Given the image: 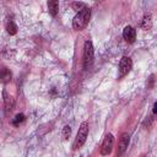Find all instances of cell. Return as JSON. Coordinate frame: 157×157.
Returning a JSON list of instances; mask_svg holds the SVG:
<instances>
[{"label":"cell","mask_w":157,"mask_h":157,"mask_svg":"<svg viewBox=\"0 0 157 157\" xmlns=\"http://www.w3.org/2000/svg\"><path fill=\"white\" fill-rule=\"evenodd\" d=\"M152 83H153V76L150 77V83L147 85V87H152Z\"/></svg>","instance_id":"2e32d148"},{"label":"cell","mask_w":157,"mask_h":157,"mask_svg":"<svg viewBox=\"0 0 157 157\" xmlns=\"http://www.w3.org/2000/svg\"><path fill=\"white\" fill-rule=\"evenodd\" d=\"M25 120V114H17L13 119H12V124L15 125V126H17V125H20V123H22Z\"/></svg>","instance_id":"5bb4252c"},{"label":"cell","mask_w":157,"mask_h":157,"mask_svg":"<svg viewBox=\"0 0 157 157\" xmlns=\"http://www.w3.org/2000/svg\"><path fill=\"white\" fill-rule=\"evenodd\" d=\"M6 31H7V33H9L10 36L16 34V32H17V26H16V23H15L13 21H7V23H6Z\"/></svg>","instance_id":"7c38bea8"},{"label":"cell","mask_w":157,"mask_h":157,"mask_svg":"<svg viewBox=\"0 0 157 157\" xmlns=\"http://www.w3.org/2000/svg\"><path fill=\"white\" fill-rule=\"evenodd\" d=\"M128 145H129V134L124 132L120 139H119V144H118V155H123L124 151L128 148Z\"/></svg>","instance_id":"52a82bcc"},{"label":"cell","mask_w":157,"mask_h":157,"mask_svg":"<svg viewBox=\"0 0 157 157\" xmlns=\"http://www.w3.org/2000/svg\"><path fill=\"white\" fill-rule=\"evenodd\" d=\"M123 37L128 43H134L135 38H136V31L134 29V27L131 26H126L123 29Z\"/></svg>","instance_id":"8992f818"},{"label":"cell","mask_w":157,"mask_h":157,"mask_svg":"<svg viewBox=\"0 0 157 157\" xmlns=\"http://www.w3.org/2000/svg\"><path fill=\"white\" fill-rule=\"evenodd\" d=\"M4 103H5V108L6 110H11L13 107V98L11 96H7V93L4 91Z\"/></svg>","instance_id":"9c48e42d"},{"label":"cell","mask_w":157,"mask_h":157,"mask_svg":"<svg viewBox=\"0 0 157 157\" xmlns=\"http://www.w3.org/2000/svg\"><path fill=\"white\" fill-rule=\"evenodd\" d=\"M71 7L76 11V12H81L82 10H85L87 6H86V4L85 2H77V1H75V2H72L71 4Z\"/></svg>","instance_id":"4fadbf2b"},{"label":"cell","mask_w":157,"mask_h":157,"mask_svg":"<svg viewBox=\"0 0 157 157\" xmlns=\"http://www.w3.org/2000/svg\"><path fill=\"white\" fill-rule=\"evenodd\" d=\"M80 157H83V156H80Z\"/></svg>","instance_id":"ac0fdd59"},{"label":"cell","mask_w":157,"mask_h":157,"mask_svg":"<svg viewBox=\"0 0 157 157\" xmlns=\"http://www.w3.org/2000/svg\"><path fill=\"white\" fill-rule=\"evenodd\" d=\"M113 146H114V136L112 134H108L101 145V155L103 156L109 155L113 150Z\"/></svg>","instance_id":"277c9868"},{"label":"cell","mask_w":157,"mask_h":157,"mask_svg":"<svg viewBox=\"0 0 157 157\" xmlns=\"http://www.w3.org/2000/svg\"><path fill=\"white\" fill-rule=\"evenodd\" d=\"M132 67V61L129 56H123L119 63V77H123L130 72Z\"/></svg>","instance_id":"5b68a950"},{"label":"cell","mask_w":157,"mask_h":157,"mask_svg":"<svg viewBox=\"0 0 157 157\" xmlns=\"http://www.w3.org/2000/svg\"><path fill=\"white\" fill-rule=\"evenodd\" d=\"M70 134H71V128H70L69 125L64 126V128H63V137H64V139H67V137L70 136Z\"/></svg>","instance_id":"9a60e30c"},{"label":"cell","mask_w":157,"mask_h":157,"mask_svg":"<svg viewBox=\"0 0 157 157\" xmlns=\"http://www.w3.org/2000/svg\"><path fill=\"white\" fill-rule=\"evenodd\" d=\"M90 17H91V10L88 7H86L85 10H82L81 12H77L72 20V27L76 31H82L87 25H88V21H90Z\"/></svg>","instance_id":"6da1fadb"},{"label":"cell","mask_w":157,"mask_h":157,"mask_svg":"<svg viewBox=\"0 0 157 157\" xmlns=\"http://www.w3.org/2000/svg\"><path fill=\"white\" fill-rule=\"evenodd\" d=\"M48 10H49V13L52 16H56V13H58V1H54V0L48 1Z\"/></svg>","instance_id":"30bf717a"},{"label":"cell","mask_w":157,"mask_h":157,"mask_svg":"<svg viewBox=\"0 0 157 157\" xmlns=\"http://www.w3.org/2000/svg\"><path fill=\"white\" fill-rule=\"evenodd\" d=\"M141 27H142L145 31H147V29H150V28L152 27V18H151V15H145V16H144V18H142V21H141Z\"/></svg>","instance_id":"ba28073f"},{"label":"cell","mask_w":157,"mask_h":157,"mask_svg":"<svg viewBox=\"0 0 157 157\" xmlns=\"http://www.w3.org/2000/svg\"><path fill=\"white\" fill-rule=\"evenodd\" d=\"M152 110H153V114H157V102L153 104V109Z\"/></svg>","instance_id":"e0dca14e"},{"label":"cell","mask_w":157,"mask_h":157,"mask_svg":"<svg viewBox=\"0 0 157 157\" xmlns=\"http://www.w3.org/2000/svg\"><path fill=\"white\" fill-rule=\"evenodd\" d=\"M87 135H88V123L87 121H82L81 125H80V128H78L77 135L75 137L74 145H72L74 150H77L78 147H81L85 144V141L87 139Z\"/></svg>","instance_id":"7a4b0ae2"},{"label":"cell","mask_w":157,"mask_h":157,"mask_svg":"<svg viewBox=\"0 0 157 157\" xmlns=\"http://www.w3.org/2000/svg\"><path fill=\"white\" fill-rule=\"evenodd\" d=\"M1 81L4 82V83H6V82H9L10 80H11V71L7 69V67H2L1 69Z\"/></svg>","instance_id":"8fae6325"},{"label":"cell","mask_w":157,"mask_h":157,"mask_svg":"<svg viewBox=\"0 0 157 157\" xmlns=\"http://www.w3.org/2000/svg\"><path fill=\"white\" fill-rule=\"evenodd\" d=\"M93 59H94V50H93L92 42L86 40L85 47H83V66H85V69L91 66V64L93 63Z\"/></svg>","instance_id":"3957f363"}]
</instances>
